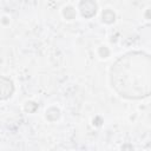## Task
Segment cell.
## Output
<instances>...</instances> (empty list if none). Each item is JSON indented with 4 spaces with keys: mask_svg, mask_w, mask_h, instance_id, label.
<instances>
[{
    "mask_svg": "<svg viewBox=\"0 0 151 151\" xmlns=\"http://www.w3.org/2000/svg\"><path fill=\"white\" fill-rule=\"evenodd\" d=\"M13 92V83L4 77H0V99L8 98Z\"/></svg>",
    "mask_w": 151,
    "mask_h": 151,
    "instance_id": "obj_2",
    "label": "cell"
},
{
    "mask_svg": "<svg viewBox=\"0 0 151 151\" xmlns=\"http://www.w3.org/2000/svg\"><path fill=\"white\" fill-rule=\"evenodd\" d=\"M111 84L116 92L129 99H140L150 92V57L130 52L120 57L111 68Z\"/></svg>",
    "mask_w": 151,
    "mask_h": 151,
    "instance_id": "obj_1",
    "label": "cell"
}]
</instances>
